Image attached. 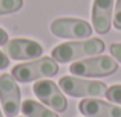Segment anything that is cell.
I'll list each match as a JSON object with an SVG mask.
<instances>
[{
	"label": "cell",
	"instance_id": "1",
	"mask_svg": "<svg viewBox=\"0 0 121 117\" xmlns=\"http://www.w3.org/2000/svg\"><path fill=\"white\" fill-rule=\"evenodd\" d=\"M106 49V45L101 39H87L81 42H66L60 43L52 49L51 56L58 63H69L87 56H98Z\"/></svg>",
	"mask_w": 121,
	"mask_h": 117
},
{
	"label": "cell",
	"instance_id": "2",
	"mask_svg": "<svg viewBox=\"0 0 121 117\" xmlns=\"http://www.w3.org/2000/svg\"><path fill=\"white\" fill-rule=\"evenodd\" d=\"M58 62H55L52 57H39L31 62L15 65L11 74L20 83H29V82L40 80V79L54 77L58 72Z\"/></svg>",
	"mask_w": 121,
	"mask_h": 117
},
{
	"label": "cell",
	"instance_id": "3",
	"mask_svg": "<svg viewBox=\"0 0 121 117\" xmlns=\"http://www.w3.org/2000/svg\"><path fill=\"white\" fill-rule=\"evenodd\" d=\"M118 69V63L110 56H94L86 60L71 63L69 71L77 77H104Z\"/></svg>",
	"mask_w": 121,
	"mask_h": 117
},
{
	"label": "cell",
	"instance_id": "4",
	"mask_svg": "<svg viewBox=\"0 0 121 117\" xmlns=\"http://www.w3.org/2000/svg\"><path fill=\"white\" fill-rule=\"evenodd\" d=\"M58 86L71 97H103L107 93V86L103 82L83 80L77 75H63L58 80Z\"/></svg>",
	"mask_w": 121,
	"mask_h": 117
},
{
	"label": "cell",
	"instance_id": "5",
	"mask_svg": "<svg viewBox=\"0 0 121 117\" xmlns=\"http://www.w3.org/2000/svg\"><path fill=\"white\" fill-rule=\"evenodd\" d=\"M51 33L61 39H87L92 36L94 28L81 19L61 17L51 23Z\"/></svg>",
	"mask_w": 121,
	"mask_h": 117
},
{
	"label": "cell",
	"instance_id": "6",
	"mask_svg": "<svg viewBox=\"0 0 121 117\" xmlns=\"http://www.w3.org/2000/svg\"><path fill=\"white\" fill-rule=\"evenodd\" d=\"M0 103L6 117H17L18 111L22 109L20 88L12 74L0 75Z\"/></svg>",
	"mask_w": 121,
	"mask_h": 117
},
{
	"label": "cell",
	"instance_id": "7",
	"mask_svg": "<svg viewBox=\"0 0 121 117\" xmlns=\"http://www.w3.org/2000/svg\"><path fill=\"white\" fill-rule=\"evenodd\" d=\"M32 91L43 105L55 109L58 112H63L68 109V100L65 94L52 80H39L34 83Z\"/></svg>",
	"mask_w": 121,
	"mask_h": 117
},
{
	"label": "cell",
	"instance_id": "8",
	"mask_svg": "<svg viewBox=\"0 0 121 117\" xmlns=\"http://www.w3.org/2000/svg\"><path fill=\"white\" fill-rule=\"evenodd\" d=\"M5 52L14 60H34L43 56V46L35 40L12 39L5 45Z\"/></svg>",
	"mask_w": 121,
	"mask_h": 117
},
{
	"label": "cell",
	"instance_id": "9",
	"mask_svg": "<svg viewBox=\"0 0 121 117\" xmlns=\"http://www.w3.org/2000/svg\"><path fill=\"white\" fill-rule=\"evenodd\" d=\"M78 109L86 117H121V106L95 97H86L78 103Z\"/></svg>",
	"mask_w": 121,
	"mask_h": 117
},
{
	"label": "cell",
	"instance_id": "10",
	"mask_svg": "<svg viewBox=\"0 0 121 117\" xmlns=\"http://www.w3.org/2000/svg\"><path fill=\"white\" fill-rule=\"evenodd\" d=\"M113 0H94L92 3V25L95 33L107 34L112 23Z\"/></svg>",
	"mask_w": 121,
	"mask_h": 117
},
{
	"label": "cell",
	"instance_id": "11",
	"mask_svg": "<svg viewBox=\"0 0 121 117\" xmlns=\"http://www.w3.org/2000/svg\"><path fill=\"white\" fill-rule=\"evenodd\" d=\"M22 112L25 114V117H58L57 112L48 109L44 105L32 99H26L22 103Z\"/></svg>",
	"mask_w": 121,
	"mask_h": 117
},
{
	"label": "cell",
	"instance_id": "12",
	"mask_svg": "<svg viewBox=\"0 0 121 117\" xmlns=\"http://www.w3.org/2000/svg\"><path fill=\"white\" fill-rule=\"evenodd\" d=\"M23 0H0V15L12 14L22 9Z\"/></svg>",
	"mask_w": 121,
	"mask_h": 117
},
{
	"label": "cell",
	"instance_id": "13",
	"mask_svg": "<svg viewBox=\"0 0 121 117\" xmlns=\"http://www.w3.org/2000/svg\"><path fill=\"white\" fill-rule=\"evenodd\" d=\"M106 97H107V100H110L112 103L121 105V85H113V86L107 88Z\"/></svg>",
	"mask_w": 121,
	"mask_h": 117
},
{
	"label": "cell",
	"instance_id": "14",
	"mask_svg": "<svg viewBox=\"0 0 121 117\" xmlns=\"http://www.w3.org/2000/svg\"><path fill=\"white\" fill-rule=\"evenodd\" d=\"M113 8H115V14H113V26L121 31V0H117V5L113 6Z\"/></svg>",
	"mask_w": 121,
	"mask_h": 117
},
{
	"label": "cell",
	"instance_id": "15",
	"mask_svg": "<svg viewBox=\"0 0 121 117\" xmlns=\"http://www.w3.org/2000/svg\"><path fill=\"white\" fill-rule=\"evenodd\" d=\"M109 51H110V54L113 56V59L118 60L121 63V43H112V45L109 46Z\"/></svg>",
	"mask_w": 121,
	"mask_h": 117
},
{
	"label": "cell",
	"instance_id": "16",
	"mask_svg": "<svg viewBox=\"0 0 121 117\" xmlns=\"http://www.w3.org/2000/svg\"><path fill=\"white\" fill-rule=\"evenodd\" d=\"M8 66H9V57L0 51V69H5Z\"/></svg>",
	"mask_w": 121,
	"mask_h": 117
},
{
	"label": "cell",
	"instance_id": "17",
	"mask_svg": "<svg viewBox=\"0 0 121 117\" xmlns=\"http://www.w3.org/2000/svg\"><path fill=\"white\" fill-rule=\"evenodd\" d=\"M9 37H8V33H6L3 28H0V46H5L8 43Z\"/></svg>",
	"mask_w": 121,
	"mask_h": 117
},
{
	"label": "cell",
	"instance_id": "18",
	"mask_svg": "<svg viewBox=\"0 0 121 117\" xmlns=\"http://www.w3.org/2000/svg\"><path fill=\"white\" fill-rule=\"evenodd\" d=\"M2 106V105H0ZM0 117H3V112H2V108H0Z\"/></svg>",
	"mask_w": 121,
	"mask_h": 117
}]
</instances>
